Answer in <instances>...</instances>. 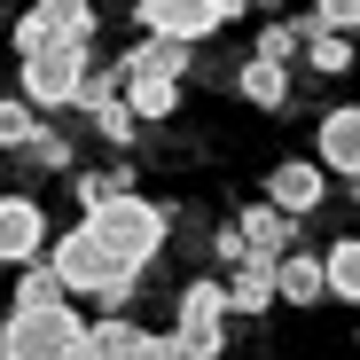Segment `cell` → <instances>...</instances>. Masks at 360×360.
I'll return each mask as SVG.
<instances>
[{
	"label": "cell",
	"mask_w": 360,
	"mask_h": 360,
	"mask_svg": "<svg viewBox=\"0 0 360 360\" xmlns=\"http://www.w3.org/2000/svg\"><path fill=\"white\" fill-rule=\"evenodd\" d=\"M32 110H39L32 94H16V102H0V141H8V149H24V141L39 134V117H32Z\"/></svg>",
	"instance_id": "cell-18"
},
{
	"label": "cell",
	"mask_w": 360,
	"mask_h": 360,
	"mask_svg": "<svg viewBox=\"0 0 360 360\" xmlns=\"http://www.w3.org/2000/svg\"><path fill=\"white\" fill-rule=\"evenodd\" d=\"M126 102H134L141 117H172V102H180V79H157V71H126Z\"/></svg>",
	"instance_id": "cell-14"
},
{
	"label": "cell",
	"mask_w": 360,
	"mask_h": 360,
	"mask_svg": "<svg viewBox=\"0 0 360 360\" xmlns=\"http://www.w3.org/2000/svg\"><path fill=\"white\" fill-rule=\"evenodd\" d=\"M306 63H314V71H345V63H352V39H345V32H314V39H306Z\"/></svg>",
	"instance_id": "cell-19"
},
{
	"label": "cell",
	"mask_w": 360,
	"mask_h": 360,
	"mask_svg": "<svg viewBox=\"0 0 360 360\" xmlns=\"http://www.w3.org/2000/svg\"><path fill=\"white\" fill-rule=\"evenodd\" d=\"M259 55H266V63H290V55H306V39H297V24H266L259 32Z\"/></svg>",
	"instance_id": "cell-20"
},
{
	"label": "cell",
	"mask_w": 360,
	"mask_h": 360,
	"mask_svg": "<svg viewBox=\"0 0 360 360\" xmlns=\"http://www.w3.org/2000/svg\"><path fill=\"white\" fill-rule=\"evenodd\" d=\"M126 71H157V79H180V71H188V39H141L134 55H126Z\"/></svg>",
	"instance_id": "cell-13"
},
{
	"label": "cell",
	"mask_w": 360,
	"mask_h": 360,
	"mask_svg": "<svg viewBox=\"0 0 360 360\" xmlns=\"http://www.w3.org/2000/svg\"><path fill=\"white\" fill-rule=\"evenodd\" d=\"M141 360H188V352H180V337H149V345H141Z\"/></svg>",
	"instance_id": "cell-24"
},
{
	"label": "cell",
	"mask_w": 360,
	"mask_h": 360,
	"mask_svg": "<svg viewBox=\"0 0 360 360\" xmlns=\"http://www.w3.org/2000/svg\"><path fill=\"white\" fill-rule=\"evenodd\" d=\"M329 297H345V306H360V235H345V243H329Z\"/></svg>",
	"instance_id": "cell-16"
},
{
	"label": "cell",
	"mask_w": 360,
	"mask_h": 360,
	"mask_svg": "<svg viewBox=\"0 0 360 360\" xmlns=\"http://www.w3.org/2000/svg\"><path fill=\"white\" fill-rule=\"evenodd\" d=\"M321 165L360 180V110H329L321 117Z\"/></svg>",
	"instance_id": "cell-9"
},
{
	"label": "cell",
	"mask_w": 360,
	"mask_h": 360,
	"mask_svg": "<svg viewBox=\"0 0 360 360\" xmlns=\"http://www.w3.org/2000/svg\"><path fill=\"white\" fill-rule=\"evenodd\" d=\"M141 345H149V337H141L126 314H102V321H94V352H102V360H141Z\"/></svg>",
	"instance_id": "cell-15"
},
{
	"label": "cell",
	"mask_w": 360,
	"mask_h": 360,
	"mask_svg": "<svg viewBox=\"0 0 360 360\" xmlns=\"http://www.w3.org/2000/svg\"><path fill=\"white\" fill-rule=\"evenodd\" d=\"M16 157H32V165H71V149H63V134H55V126H39Z\"/></svg>",
	"instance_id": "cell-21"
},
{
	"label": "cell",
	"mask_w": 360,
	"mask_h": 360,
	"mask_svg": "<svg viewBox=\"0 0 360 360\" xmlns=\"http://www.w3.org/2000/svg\"><path fill=\"white\" fill-rule=\"evenodd\" d=\"M274 204H282L290 219L314 212V204H321V165H282V172H274Z\"/></svg>",
	"instance_id": "cell-12"
},
{
	"label": "cell",
	"mask_w": 360,
	"mask_h": 360,
	"mask_svg": "<svg viewBox=\"0 0 360 360\" xmlns=\"http://www.w3.org/2000/svg\"><path fill=\"white\" fill-rule=\"evenodd\" d=\"M266 8H282V0H266Z\"/></svg>",
	"instance_id": "cell-25"
},
{
	"label": "cell",
	"mask_w": 360,
	"mask_h": 360,
	"mask_svg": "<svg viewBox=\"0 0 360 360\" xmlns=\"http://www.w3.org/2000/svg\"><path fill=\"white\" fill-rule=\"evenodd\" d=\"M243 0H141V24L157 32V39H204V32H219Z\"/></svg>",
	"instance_id": "cell-6"
},
{
	"label": "cell",
	"mask_w": 360,
	"mask_h": 360,
	"mask_svg": "<svg viewBox=\"0 0 360 360\" xmlns=\"http://www.w3.org/2000/svg\"><path fill=\"white\" fill-rule=\"evenodd\" d=\"M329 32H360V0H314Z\"/></svg>",
	"instance_id": "cell-22"
},
{
	"label": "cell",
	"mask_w": 360,
	"mask_h": 360,
	"mask_svg": "<svg viewBox=\"0 0 360 360\" xmlns=\"http://www.w3.org/2000/svg\"><path fill=\"white\" fill-rule=\"evenodd\" d=\"M282 71H290V63H266V55H251V63H243V94H251L259 110H274V102H282V86H290Z\"/></svg>",
	"instance_id": "cell-17"
},
{
	"label": "cell",
	"mask_w": 360,
	"mask_h": 360,
	"mask_svg": "<svg viewBox=\"0 0 360 360\" xmlns=\"http://www.w3.org/2000/svg\"><path fill=\"white\" fill-rule=\"evenodd\" d=\"M274 282H282V297H290V306H314V297H329V259L290 251V259L274 266Z\"/></svg>",
	"instance_id": "cell-11"
},
{
	"label": "cell",
	"mask_w": 360,
	"mask_h": 360,
	"mask_svg": "<svg viewBox=\"0 0 360 360\" xmlns=\"http://www.w3.org/2000/svg\"><path fill=\"white\" fill-rule=\"evenodd\" d=\"M86 47H39V55H24V94L39 102V110H63V102H79L86 94Z\"/></svg>",
	"instance_id": "cell-4"
},
{
	"label": "cell",
	"mask_w": 360,
	"mask_h": 360,
	"mask_svg": "<svg viewBox=\"0 0 360 360\" xmlns=\"http://www.w3.org/2000/svg\"><path fill=\"white\" fill-rule=\"evenodd\" d=\"M274 266H282V259H235V282H227V306H235V314H259V306H274V297H282Z\"/></svg>",
	"instance_id": "cell-10"
},
{
	"label": "cell",
	"mask_w": 360,
	"mask_h": 360,
	"mask_svg": "<svg viewBox=\"0 0 360 360\" xmlns=\"http://www.w3.org/2000/svg\"><path fill=\"white\" fill-rule=\"evenodd\" d=\"M157 243H165V212L157 204H141V196H110V204H94L63 243H55V274H63L79 297H102V306H126V290L141 282V266L157 259Z\"/></svg>",
	"instance_id": "cell-1"
},
{
	"label": "cell",
	"mask_w": 360,
	"mask_h": 360,
	"mask_svg": "<svg viewBox=\"0 0 360 360\" xmlns=\"http://www.w3.org/2000/svg\"><path fill=\"white\" fill-rule=\"evenodd\" d=\"M39 251H47L39 204L32 196H8V204H0V259H8V266H39Z\"/></svg>",
	"instance_id": "cell-8"
},
{
	"label": "cell",
	"mask_w": 360,
	"mask_h": 360,
	"mask_svg": "<svg viewBox=\"0 0 360 360\" xmlns=\"http://www.w3.org/2000/svg\"><path fill=\"white\" fill-rule=\"evenodd\" d=\"M227 259H290V212L282 204H251L243 219L227 227Z\"/></svg>",
	"instance_id": "cell-7"
},
{
	"label": "cell",
	"mask_w": 360,
	"mask_h": 360,
	"mask_svg": "<svg viewBox=\"0 0 360 360\" xmlns=\"http://www.w3.org/2000/svg\"><path fill=\"white\" fill-rule=\"evenodd\" d=\"M110 196H126V188H117V172H94V180H79V204L94 212V204H110Z\"/></svg>",
	"instance_id": "cell-23"
},
{
	"label": "cell",
	"mask_w": 360,
	"mask_h": 360,
	"mask_svg": "<svg viewBox=\"0 0 360 360\" xmlns=\"http://www.w3.org/2000/svg\"><path fill=\"white\" fill-rule=\"evenodd\" d=\"M94 39V8L86 0H39V8L16 24V55H39V47H86Z\"/></svg>",
	"instance_id": "cell-5"
},
{
	"label": "cell",
	"mask_w": 360,
	"mask_h": 360,
	"mask_svg": "<svg viewBox=\"0 0 360 360\" xmlns=\"http://www.w3.org/2000/svg\"><path fill=\"white\" fill-rule=\"evenodd\" d=\"M227 282H188L180 290V321H172V337H180V352L188 360H219V337H227Z\"/></svg>",
	"instance_id": "cell-3"
},
{
	"label": "cell",
	"mask_w": 360,
	"mask_h": 360,
	"mask_svg": "<svg viewBox=\"0 0 360 360\" xmlns=\"http://www.w3.org/2000/svg\"><path fill=\"white\" fill-rule=\"evenodd\" d=\"M86 337L94 329L71 314V297H55V306H16L8 337H0V360H79Z\"/></svg>",
	"instance_id": "cell-2"
},
{
	"label": "cell",
	"mask_w": 360,
	"mask_h": 360,
	"mask_svg": "<svg viewBox=\"0 0 360 360\" xmlns=\"http://www.w3.org/2000/svg\"><path fill=\"white\" fill-rule=\"evenodd\" d=\"M352 196H360V180H352Z\"/></svg>",
	"instance_id": "cell-26"
}]
</instances>
